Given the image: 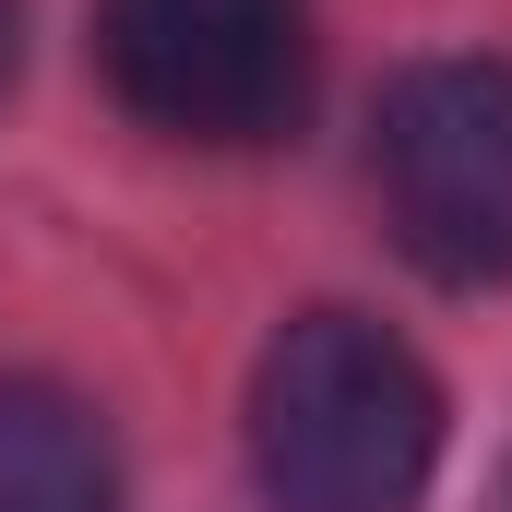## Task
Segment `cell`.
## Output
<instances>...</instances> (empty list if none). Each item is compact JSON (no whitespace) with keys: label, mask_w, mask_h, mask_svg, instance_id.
<instances>
[{"label":"cell","mask_w":512,"mask_h":512,"mask_svg":"<svg viewBox=\"0 0 512 512\" xmlns=\"http://www.w3.org/2000/svg\"><path fill=\"white\" fill-rule=\"evenodd\" d=\"M251 465L286 512H417L441 477V382L358 310H298L251 370Z\"/></svg>","instance_id":"cell-1"},{"label":"cell","mask_w":512,"mask_h":512,"mask_svg":"<svg viewBox=\"0 0 512 512\" xmlns=\"http://www.w3.org/2000/svg\"><path fill=\"white\" fill-rule=\"evenodd\" d=\"M370 191L393 251L441 286L512 274V60H417L382 84Z\"/></svg>","instance_id":"cell-2"},{"label":"cell","mask_w":512,"mask_h":512,"mask_svg":"<svg viewBox=\"0 0 512 512\" xmlns=\"http://www.w3.org/2000/svg\"><path fill=\"white\" fill-rule=\"evenodd\" d=\"M96 60L167 143L251 155L310 108V0H96Z\"/></svg>","instance_id":"cell-3"},{"label":"cell","mask_w":512,"mask_h":512,"mask_svg":"<svg viewBox=\"0 0 512 512\" xmlns=\"http://www.w3.org/2000/svg\"><path fill=\"white\" fill-rule=\"evenodd\" d=\"M0 512H120V453L60 382H0Z\"/></svg>","instance_id":"cell-4"},{"label":"cell","mask_w":512,"mask_h":512,"mask_svg":"<svg viewBox=\"0 0 512 512\" xmlns=\"http://www.w3.org/2000/svg\"><path fill=\"white\" fill-rule=\"evenodd\" d=\"M12 12H24V0H0V84H12Z\"/></svg>","instance_id":"cell-5"},{"label":"cell","mask_w":512,"mask_h":512,"mask_svg":"<svg viewBox=\"0 0 512 512\" xmlns=\"http://www.w3.org/2000/svg\"><path fill=\"white\" fill-rule=\"evenodd\" d=\"M489 512H512V477H501V501H489Z\"/></svg>","instance_id":"cell-6"}]
</instances>
